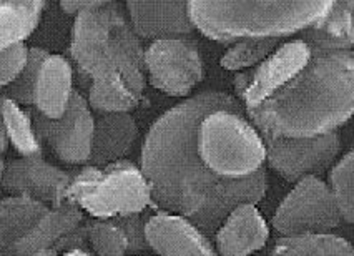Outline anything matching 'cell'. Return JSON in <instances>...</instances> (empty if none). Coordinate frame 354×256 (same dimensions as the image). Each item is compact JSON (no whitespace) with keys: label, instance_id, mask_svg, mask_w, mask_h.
<instances>
[{"label":"cell","instance_id":"22","mask_svg":"<svg viewBox=\"0 0 354 256\" xmlns=\"http://www.w3.org/2000/svg\"><path fill=\"white\" fill-rule=\"evenodd\" d=\"M0 122L7 140L20 156H37L44 154L42 142L37 137L28 110L0 93Z\"/></svg>","mask_w":354,"mask_h":256},{"label":"cell","instance_id":"34","mask_svg":"<svg viewBox=\"0 0 354 256\" xmlns=\"http://www.w3.org/2000/svg\"><path fill=\"white\" fill-rule=\"evenodd\" d=\"M3 168H6V162H3V155H0V181H2Z\"/></svg>","mask_w":354,"mask_h":256},{"label":"cell","instance_id":"2","mask_svg":"<svg viewBox=\"0 0 354 256\" xmlns=\"http://www.w3.org/2000/svg\"><path fill=\"white\" fill-rule=\"evenodd\" d=\"M142 40L118 2L102 0L75 17L70 59L86 86L92 111H130L142 103L147 86Z\"/></svg>","mask_w":354,"mask_h":256},{"label":"cell","instance_id":"15","mask_svg":"<svg viewBox=\"0 0 354 256\" xmlns=\"http://www.w3.org/2000/svg\"><path fill=\"white\" fill-rule=\"evenodd\" d=\"M138 138V125L130 111H93V138L86 165H105L125 160Z\"/></svg>","mask_w":354,"mask_h":256},{"label":"cell","instance_id":"9","mask_svg":"<svg viewBox=\"0 0 354 256\" xmlns=\"http://www.w3.org/2000/svg\"><path fill=\"white\" fill-rule=\"evenodd\" d=\"M37 137L52 148L57 158L70 165H86L93 138V111L78 90L72 93L67 110L60 118H47L28 110Z\"/></svg>","mask_w":354,"mask_h":256},{"label":"cell","instance_id":"13","mask_svg":"<svg viewBox=\"0 0 354 256\" xmlns=\"http://www.w3.org/2000/svg\"><path fill=\"white\" fill-rule=\"evenodd\" d=\"M148 248L160 256H216L207 235L190 220L168 212H156L145 221Z\"/></svg>","mask_w":354,"mask_h":256},{"label":"cell","instance_id":"28","mask_svg":"<svg viewBox=\"0 0 354 256\" xmlns=\"http://www.w3.org/2000/svg\"><path fill=\"white\" fill-rule=\"evenodd\" d=\"M28 59V47L24 44H15L12 47L0 51V90L9 86L20 75Z\"/></svg>","mask_w":354,"mask_h":256},{"label":"cell","instance_id":"12","mask_svg":"<svg viewBox=\"0 0 354 256\" xmlns=\"http://www.w3.org/2000/svg\"><path fill=\"white\" fill-rule=\"evenodd\" d=\"M70 179L72 173L48 163L44 155L20 156L6 163L0 188L10 195L30 198L45 206H59L65 201Z\"/></svg>","mask_w":354,"mask_h":256},{"label":"cell","instance_id":"1","mask_svg":"<svg viewBox=\"0 0 354 256\" xmlns=\"http://www.w3.org/2000/svg\"><path fill=\"white\" fill-rule=\"evenodd\" d=\"M216 109L243 107L233 95L218 90L183 98L155 120L140 156L151 203L162 212L187 218L205 235L216 233L238 205L261 201L268 188L265 168L250 179L228 180L201 162L195 143L196 128L208 111Z\"/></svg>","mask_w":354,"mask_h":256},{"label":"cell","instance_id":"19","mask_svg":"<svg viewBox=\"0 0 354 256\" xmlns=\"http://www.w3.org/2000/svg\"><path fill=\"white\" fill-rule=\"evenodd\" d=\"M82 221H84V212L77 205L64 201L59 206H52L37 220L26 237L15 243L14 256H30L53 248Z\"/></svg>","mask_w":354,"mask_h":256},{"label":"cell","instance_id":"4","mask_svg":"<svg viewBox=\"0 0 354 256\" xmlns=\"http://www.w3.org/2000/svg\"><path fill=\"white\" fill-rule=\"evenodd\" d=\"M333 2H188L195 30L223 45L243 39H286L326 15Z\"/></svg>","mask_w":354,"mask_h":256},{"label":"cell","instance_id":"29","mask_svg":"<svg viewBox=\"0 0 354 256\" xmlns=\"http://www.w3.org/2000/svg\"><path fill=\"white\" fill-rule=\"evenodd\" d=\"M120 228L125 231L129 237L130 253H138V251L147 250V239H145V223H143L140 213L129 214V217H118L112 218Z\"/></svg>","mask_w":354,"mask_h":256},{"label":"cell","instance_id":"8","mask_svg":"<svg viewBox=\"0 0 354 256\" xmlns=\"http://www.w3.org/2000/svg\"><path fill=\"white\" fill-rule=\"evenodd\" d=\"M148 82L171 97H188L203 80L198 42L192 37L155 40L143 52Z\"/></svg>","mask_w":354,"mask_h":256},{"label":"cell","instance_id":"21","mask_svg":"<svg viewBox=\"0 0 354 256\" xmlns=\"http://www.w3.org/2000/svg\"><path fill=\"white\" fill-rule=\"evenodd\" d=\"M44 0H0V51L24 44L39 27Z\"/></svg>","mask_w":354,"mask_h":256},{"label":"cell","instance_id":"31","mask_svg":"<svg viewBox=\"0 0 354 256\" xmlns=\"http://www.w3.org/2000/svg\"><path fill=\"white\" fill-rule=\"evenodd\" d=\"M7 147H9V140H7L6 130H3L2 122H0V155H3L7 152Z\"/></svg>","mask_w":354,"mask_h":256},{"label":"cell","instance_id":"16","mask_svg":"<svg viewBox=\"0 0 354 256\" xmlns=\"http://www.w3.org/2000/svg\"><path fill=\"white\" fill-rule=\"evenodd\" d=\"M215 237L220 256H250L266 245L270 228L257 205L241 203L228 213Z\"/></svg>","mask_w":354,"mask_h":256},{"label":"cell","instance_id":"20","mask_svg":"<svg viewBox=\"0 0 354 256\" xmlns=\"http://www.w3.org/2000/svg\"><path fill=\"white\" fill-rule=\"evenodd\" d=\"M50 206L26 196L0 201V256H14V246Z\"/></svg>","mask_w":354,"mask_h":256},{"label":"cell","instance_id":"7","mask_svg":"<svg viewBox=\"0 0 354 256\" xmlns=\"http://www.w3.org/2000/svg\"><path fill=\"white\" fill-rule=\"evenodd\" d=\"M341 221L328 185L318 176H304L278 206L271 225L283 237H301L331 233Z\"/></svg>","mask_w":354,"mask_h":256},{"label":"cell","instance_id":"18","mask_svg":"<svg viewBox=\"0 0 354 256\" xmlns=\"http://www.w3.org/2000/svg\"><path fill=\"white\" fill-rule=\"evenodd\" d=\"M353 0L333 2L331 9L318 22L299 32V39L306 44L311 53L353 52L354 26Z\"/></svg>","mask_w":354,"mask_h":256},{"label":"cell","instance_id":"3","mask_svg":"<svg viewBox=\"0 0 354 256\" xmlns=\"http://www.w3.org/2000/svg\"><path fill=\"white\" fill-rule=\"evenodd\" d=\"M354 53H311L301 72L245 111L261 137L308 138L331 134L353 117Z\"/></svg>","mask_w":354,"mask_h":256},{"label":"cell","instance_id":"26","mask_svg":"<svg viewBox=\"0 0 354 256\" xmlns=\"http://www.w3.org/2000/svg\"><path fill=\"white\" fill-rule=\"evenodd\" d=\"M86 241L97 256H127L130 253L129 237L113 220L85 223Z\"/></svg>","mask_w":354,"mask_h":256},{"label":"cell","instance_id":"14","mask_svg":"<svg viewBox=\"0 0 354 256\" xmlns=\"http://www.w3.org/2000/svg\"><path fill=\"white\" fill-rule=\"evenodd\" d=\"M129 22L140 40H167L190 37L195 32L188 2H138L130 0L125 6Z\"/></svg>","mask_w":354,"mask_h":256},{"label":"cell","instance_id":"5","mask_svg":"<svg viewBox=\"0 0 354 256\" xmlns=\"http://www.w3.org/2000/svg\"><path fill=\"white\" fill-rule=\"evenodd\" d=\"M195 143L205 167L221 179H250L265 168V143L243 109L208 111L196 128Z\"/></svg>","mask_w":354,"mask_h":256},{"label":"cell","instance_id":"11","mask_svg":"<svg viewBox=\"0 0 354 256\" xmlns=\"http://www.w3.org/2000/svg\"><path fill=\"white\" fill-rule=\"evenodd\" d=\"M311 59V51L301 39L283 42L257 67L238 72L234 77L236 100L245 111L257 109L301 72Z\"/></svg>","mask_w":354,"mask_h":256},{"label":"cell","instance_id":"25","mask_svg":"<svg viewBox=\"0 0 354 256\" xmlns=\"http://www.w3.org/2000/svg\"><path fill=\"white\" fill-rule=\"evenodd\" d=\"M354 155L349 150L339 162L335 163L329 170V192L335 198L341 218L346 223L354 220Z\"/></svg>","mask_w":354,"mask_h":256},{"label":"cell","instance_id":"24","mask_svg":"<svg viewBox=\"0 0 354 256\" xmlns=\"http://www.w3.org/2000/svg\"><path fill=\"white\" fill-rule=\"evenodd\" d=\"M279 45H281V39L238 40L225 52V55L220 60V65L225 70H230V72H241V70L253 68L277 51Z\"/></svg>","mask_w":354,"mask_h":256},{"label":"cell","instance_id":"33","mask_svg":"<svg viewBox=\"0 0 354 256\" xmlns=\"http://www.w3.org/2000/svg\"><path fill=\"white\" fill-rule=\"evenodd\" d=\"M30 256H59V253H57L53 248H48V250H42V251H39V253H34Z\"/></svg>","mask_w":354,"mask_h":256},{"label":"cell","instance_id":"6","mask_svg":"<svg viewBox=\"0 0 354 256\" xmlns=\"http://www.w3.org/2000/svg\"><path fill=\"white\" fill-rule=\"evenodd\" d=\"M65 201L77 205L95 220H112L142 213L151 203V196L140 167L118 160L105 167L84 165L73 172Z\"/></svg>","mask_w":354,"mask_h":256},{"label":"cell","instance_id":"30","mask_svg":"<svg viewBox=\"0 0 354 256\" xmlns=\"http://www.w3.org/2000/svg\"><path fill=\"white\" fill-rule=\"evenodd\" d=\"M100 3L102 0H62L60 9L68 15H78L80 12L93 9V7L100 6Z\"/></svg>","mask_w":354,"mask_h":256},{"label":"cell","instance_id":"27","mask_svg":"<svg viewBox=\"0 0 354 256\" xmlns=\"http://www.w3.org/2000/svg\"><path fill=\"white\" fill-rule=\"evenodd\" d=\"M47 57L48 52L42 47L28 48V59L26 67L20 72V75L0 93L6 95L7 98H10L12 102H15L20 107L34 105V93L37 80H39L40 67H42L44 60Z\"/></svg>","mask_w":354,"mask_h":256},{"label":"cell","instance_id":"32","mask_svg":"<svg viewBox=\"0 0 354 256\" xmlns=\"http://www.w3.org/2000/svg\"><path fill=\"white\" fill-rule=\"evenodd\" d=\"M59 256H95L92 253V251L88 250H70V251H65V253H62Z\"/></svg>","mask_w":354,"mask_h":256},{"label":"cell","instance_id":"17","mask_svg":"<svg viewBox=\"0 0 354 256\" xmlns=\"http://www.w3.org/2000/svg\"><path fill=\"white\" fill-rule=\"evenodd\" d=\"M73 92L72 62L64 55L48 53L35 85L34 110L47 118H60L67 110Z\"/></svg>","mask_w":354,"mask_h":256},{"label":"cell","instance_id":"10","mask_svg":"<svg viewBox=\"0 0 354 256\" xmlns=\"http://www.w3.org/2000/svg\"><path fill=\"white\" fill-rule=\"evenodd\" d=\"M266 162L286 181L296 183L304 176H321L331 170L341 150L337 131L308 138L261 137Z\"/></svg>","mask_w":354,"mask_h":256},{"label":"cell","instance_id":"23","mask_svg":"<svg viewBox=\"0 0 354 256\" xmlns=\"http://www.w3.org/2000/svg\"><path fill=\"white\" fill-rule=\"evenodd\" d=\"M270 256H354V251L348 239L324 233L279 238Z\"/></svg>","mask_w":354,"mask_h":256}]
</instances>
